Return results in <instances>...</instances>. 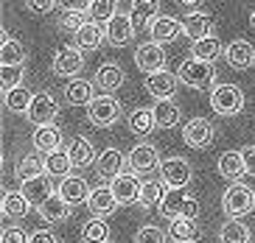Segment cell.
<instances>
[{
    "mask_svg": "<svg viewBox=\"0 0 255 243\" xmlns=\"http://www.w3.org/2000/svg\"><path fill=\"white\" fill-rule=\"evenodd\" d=\"M28 243H59V241H56V235H53L51 229H34Z\"/></svg>",
    "mask_w": 255,
    "mask_h": 243,
    "instance_id": "49",
    "label": "cell"
},
{
    "mask_svg": "<svg viewBox=\"0 0 255 243\" xmlns=\"http://www.w3.org/2000/svg\"><path fill=\"white\" fill-rule=\"evenodd\" d=\"M68 157H70V162H73V168H87L93 160H98L96 157V151H93V143L87 140V137H82V134H76V137H70V143H68Z\"/></svg>",
    "mask_w": 255,
    "mask_h": 243,
    "instance_id": "20",
    "label": "cell"
},
{
    "mask_svg": "<svg viewBox=\"0 0 255 243\" xmlns=\"http://www.w3.org/2000/svg\"><path fill=\"white\" fill-rule=\"evenodd\" d=\"M20 193H23L25 199H28L31 207H42L48 199L53 196L51 190V176H37V179H28V182H23V187H20Z\"/></svg>",
    "mask_w": 255,
    "mask_h": 243,
    "instance_id": "19",
    "label": "cell"
},
{
    "mask_svg": "<svg viewBox=\"0 0 255 243\" xmlns=\"http://www.w3.org/2000/svg\"><path fill=\"white\" fill-rule=\"evenodd\" d=\"M157 8H160V0H132V22L135 28H143V25H151V20L157 17Z\"/></svg>",
    "mask_w": 255,
    "mask_h": 243,
    "instance_id": "31",
    "label": "cell"
},
{
    "mask_svg": "<svg viewBox=\"0 0 255 243\" xmlns=\"http://www.w3.org/2000/svg\"><path fill=\"white\" fill-rule=\"evenodd\" d=\"M56 115H59V101H56V95L53 92H37L34 95V103H31L28 109V120L34 126H53V120H56Z\"/></svg>",
    "mask_w": 255,
    "mask_h": 243,
    "instance_id": "5",
    "label": "cell"
},
{
    "mask_svg": "<svg viewBox=\"0 0 255 243\" xmlns=\"http://www.w3.org/2000/svg\"><path fill=\"white\" fill-rule=\"evenodd\" d=\"M199 235H202V232H199L196 221H185V218H174V221H171V227H168V238H171L174 243H194Z\"/></svg>",
    "mask_w": 255,
    "mask_h": 243,
    "instance_id": "34",
    "label": "cell"
},
{
    "mask_svg": "<svg viewBox=\"0 0 255 243\" xmlns=\"http://www.w3.org/2000/svg\"><path fill=\"white\" fill-rule=\"evenodd\" d=\"M177 87H180V79H177V73L160 70V73L146 76V92H149L151 98H157V101H168V98L177 92Z\"/></svg>",
    "mask_w": 255,
    "mask_h": 243,
    "instance_id": "11",
    "label": "cell"
},
{
    "mask_svg": "<svg viewBox=\"0 0 255 243\" xmlns=\"http://www.w3.org/2000/svg\"><path fill=\"white\" fill-rule=\"evenodd\" d=\"M182 218H185V221H196V218H199V201L188 199L185 210H182Z\"/></svg>",
    "mask_w": 255,
    "mask_h": 243,
    "instance_id": "50",
    "label": "cell"
},
{
    "mask_svg": "<svg viewBox=\"0 0 255 243\" xmlns=\"http://www.w3.org/2000/svg\"><path fill=\"white\" fill-rule=\"evenodd\" d=\"M56 3H59V0H25V6H28L34 14H48V11L56 8Z\"/></svg>",
    "mask_w": 255,
    "mask_h": 243,
    "instance_id": "48",
    "label": "cell"
},
{
    "mask_svg": "<svg viewBox=\"0 0 255 243\" xmlns=\"http://www.w3.org/2000/svg\"><path fill=\"white\" fill-rule=\"evenodd\" d=\"M219 241L222 243H250V227L244 221L227 218V224L219 229Z\"/></svg>",
    "mask_w": 255,
    "mask_h": 243,
    "instance_id": "35",
    "label": "cell"
},
{
    "mask_svg": "<svg viewBox=\"0 0 255 243\" xmlns=\"http://www.w3.org/2000/svg\"><path fill=\"white\" fill-rule=\"evenodd\" d=\"M110 187H113L118 204H135V201H140L143 182H137L135 173H121L118 179H113V182H110Z\"/></svg>",
    "mask_w": 255,
    "mask_h": 243,
    "instance_id": "15",
    "label": "cell"
},
{
    "mask_svg": "<svg viewBox=\"0 0 255 243\" xmlns=\"http://www.w3.org/2000/svg\"><path fill=\"white\" fill-rule=\"evenodd\" d=\"M39 215L45 218L48 224H62V221H68V215H70V204L65 199H62L59 193H53L51 199L45 201V204L39 207Z\"/></svg>",
    "mask_w": 255,
    "mask_h": 243,
    "instance_id": "29",
    "label": "cell"
},
{
    "mask_svg": "<svg viewBox=\"0 0 255 243\" xmlns=\"http://www.w3.org/2000/svg\"><path fill=\"white\" fill-rule=\"evenodd\" d=\"M70 168H73V162H70L68 151H62V148L45 157V173H48V176H62V179H68Z\"/></svg>",
    "mask_w": 255,
    "mask_h": 243,
    "instance_id": "38",
    "label": "cell"
},
{
    "mask_svg": "<svg viewBox=\"0 0 255 243\" xmlns=\"http://www.w3.org/2000/svg\"><path fill=\"white\" fill-rule=\"evenodd\" d=\"M121 101L113 95H96L90 103H87V120L98 129H107V126L118 123L121 118Z\"/></svg>",
    "mask_w": 255,
    "mask_h": 243,
    "instance_id": "4",
    "label": "cell"
},
{
    "mask_svg": "<svg viewBox=\"0 0 255 243\" xmlns=\"http://www.w3.org/2000/svg\"><path fill=\"white\" fill-rule=\"evenodd\" d=\"M177 79L194 89H208L216 81V70L210 62H199L191 56V59H182V65L177 67Z\"/></svg>",
    "mask_w": 255,
    "mask_h": 243,
    "instance_id": "2",
    "label": "cell"
},
{
    "mask_svg": "<svg viewBox=\"0 0 255 243\" xmlns=\"http://www.w3.org/2000/svg\"><path fill=\"white\" fill-rule=\"evenodd\" d=\"M180 118H182L180 103H174L171 98L154 103V120H157V129H171V126L180 123Z\"/></svg>",
    "mask_w": 255,
    "mask_h": 243,
    "instance_id": "30",
    "label": "cell"
},
{
    "mask_svg": "<svg viewBox=\"0 0 255 243\" xmlns=\"http://www.w3.org/2000/svg\"><path fill=\"white\" fill-rule=\"evenodd\" d=\"M107 39V28H101V22H87L82 31H76L73 34V42L79 51H96L98 45Z\"/></svg>",
    "mask_w": 255,
    "mask_h": 243,
    "instance_id": "24",
    "label": "cell"
},
{
    "mask_svg": "<svg viewBox=\"0 0 255 243\" xmlns=\"http://www.w3.org/2000/svg\"><path fill=\"white\" fill-rule=\"evenodd\" d=\"M0 207H3V215H6V218H14L17 221V218H23V215L28 213L31 204H28V199H25L20 190H11V193L3 196V204Z\"/></svg>",
    "mask_w": 255,
    "mask_h": 243,
    "instance_id": "37",
    "label": "cell"
},
{
    "mask_svg": "<svg viewBox=\"0 0 255 243\" xmlns=\"http://www.w3.org/2000/svg\"><path fill=\"white\" fill-rule=\"evenodd\" d=\"M132 37H135V22H132V17L129 14H115L113 20L107 22V42L115 45V48H124V45L132 42Z\"/></svg>",
    "mask_w": 255,
    "mask_h": 243,
    "instance_id": "14",
    "label": "cell"
},
{
    "mask_svg": "<svg viewBox=\"0 0 255 243\" xmlns=\"http://www.w3.org/2000/svg\"><path fill=\"white\" fill-rule=\"evenodd\" d=\"M191 176H194L191 162L182 160V157H168V160L160 162V182L168 184V187H185Z\"/></svg>",
    "mask_w": 255,
    "mask_h": 243,
    "instance_id": "6",
    "label": "cell"
},
{
    "mask_svg": "<svg viewBox=\"0 0 255 243\" xmlns=\"http://www.w3.org/2000/svg\"><path fill=\"white\" fill-rule=\"evenodd\" d=\"M210 106L222 118H233V115H239L244 109V92L236 84H219L210 92Z\"/></svg>",
    "mask_w": 255,
    "mask_h": 243,
    "instance_id": "3",
    "label": "cell"
},
{
    "mask_svg": "<svg viewBox=\"0 0 255 243\" xmlns=\"http://www.w3.org/2000/svg\"><path fill=\"white\" fill-rule=\"evenodd\" d=\"M219 173L230 182H239L244 173H247V165H244V157L241 151H225L219 157Z\"/></svg>",
    "mask_w": 255,
    "mask_h": 243,
    "instance_id": "26",
    "label": "cell"
},
{
    "mask_svg": "<svg viewBox=\"0 0 255 243\" xmlns=\"http://www.w3.org/2000/svg\"><path fill=\"white\" fill-rule=\"evenodd\" d=\"M3 243H28V238H25V229L20 227H6L3 229V238H0Z\"/></svg>",
    "mask_w": 255,
    "mask_h": 243,
    "instance_id": "47",
    "label": "cell"
},
{
    "mask_svg": "<svg viewBox=\"0 0 255 243\" xmlns=\"http://www.w3.org/2000/svg\"><path fill=\"white\" fill-rule=\"evenodd\" d=\"M165 190H163V182H157V179H149V182H143L140 187V207H160V201H163Z\"/></svg>",
    "mask_w": 255,
    "mask_h": 243,
    "instance_id": "41",
    "label": "cell"
},
{
    "mask_svg": "<svg viewBox=\"0 0 255 243\" xmlns=\"http://www.w3.org/2000/svg\"><path fill=\"white\" fill-rule=\"evenodd\" d=\"M124 70H121L118 65H101L96 70V84L101 89H104V95H113V92H118L121 87H124Z\"/></svg>",
    "mask_w": 255,
    "mask_h": 243,
    "instance_id": "25",
    "label": "cell"
},
{
    "mask_svg": "<svg viewBox=\"0 0 255 243\" xmlns=\"http://www.w3.org/2000/svg\"><path fill=\"white\" fill-rule=\"evenodd\" d=\"M157 129V120H154V109H135L129 115V132L135 137H149L151 132Z\"/></svg>",
    "mask_w": 255,
    "mask_h": 243,
    "instance_id": "28",
    "label": "cell"
},
{
    "mask_svg": "<svg viewBox=\"0 0 255 243\" xmlns=\"http://www.w3.org/2000/svg\"><path fill=\"white\" fill-rule=\"evenodd\" d=\"M188 190L185 187H168L165 190V196H163V201H160V213L165 215V218H182V210H185V204H188Z\"/></svg>",
    "mask_w": 255,
    "mask_h": 243,
    "instance_id": "21",
    "label": "cell"
},
{
    "mask_svg": "<svg viewBox=\"0 0 255 243\" xmlns=\"http://www.w3.org/2000/svg\"><path fill=\"white\" fill-rule=\"evenodd\" d=\"M56 193H59L70 207H79V204H87V201H90L93 190H90V184L84 182L82 176H68V179H62V184H59V190Z\"/></svg>",
    "mask_w": 255,
    "mask_h": 243,
    "instance_id": "16",
    "label": "cell"
},
{
    "mask_svg": "<svg viewBox=\"0 0 255 243\" xmlns=\"http://www.w3.org/2000/svg\"><path fill=\"white\" fill-rule=\"evenodd\" d=\"M65 98H68L70 106H82V103H90L93 98V84L84 79H73L68 81V87H65Z\"/></svg>",
    "mask_w": 255,
    "mask_h": 243,
    "instance_id": "33",
    "label": "cell"
},
{
    "mask_svg": "<svg viewBox=\"0 0 255 243\" xmlns=\"http://www.w3.org/2000/svg\"><path fill=\"white\" fill-rule=\"evenodd\" d=\"M14 173H17V179H20V184L28 182V179L45 176V160H42L39 154H25V157H20Z\"/></svg>",
    "mask_w": 255,
    "mask_h": 243,
    "instance_id": "27",
    "label": "cell"
},
{
    "mask_svg": "<svg viewBox=\"0 0 255 243\" xmlns=\"http://www.w3.org/2000/svg\"><path fill=\"white\" fill-rule=\"evenodd\" d=\"M0 62L3 67H23L25 62V48L23 42H17V39L6 37L3 34V45H0Z\"/></svg>",
    "mask_w": 255,
    "mask_h": 243,
    "instance_id": "32",
    "label": "cell"
},
{
    "mask_svg": "<svg viewBox=\"0 0 255 243\" xmlns=\"http://www.w3.org/2000/svg\"><path fill=\"white\" fill-rule=\"evenodd\" d=\"M124 165H129V160L124 157V151L121 148H104L101 154H98L96 160V170H98V176H104V179H118L121 173H124Z\"/></svg>",
    "mask_w": 255,
    "mask_h": 243,
    "instance_id": "13",
    "label": "cell"
},
{
    "mask_svg": "<svg viewBox=\"0 0 255 243\" xmlns=\"http://www.w3.org/2000/svg\"><path fill=\"white\" fill-rule=\"evenodd\" d=\"M177 6H182V8H191V6H199V0H177Z\"/></svg>",
    "mask_w": 255,
    "mask_h": 243,
    "instance_id": "52",
    "label": "cell"
},
{
    "mask_svg": "<svg viewBox=\"0 0 255 243\" xmlns=\"http://www.w3.org/2000/svg\"><path fill=\"white\" fill-rule=\"evenodd\" d=\"M3 101H6L8 112H14V115H28L31 103H34V95H31L25 87H17V89H11V92H6Z\"/></svg>",
    "mask_w": 255,
    "mask_h": 243,
    "instance_id": "36",
    "label": "cell"
},
{
    "mask_svg": "<svg viewBox=\"0 0 255 243\" xmlns=\"http://www.w3.org/2000/svg\"><path fill=\"white\" fill-rule=\"evenodd\" d=\"M222 210L227 218L241 221L244 215H250L255 210V190L247 187L244 182H233L225 193H222Z\"/></svg>",
    "mask_w": 255,
    "mask_h": 243,
    "instance_id": "1",
    "label": "cell"
},
{
    "mask_svg": "<svg viewBox=\"0 0 255 243\" xmlns=\"http://www.w3.org/2000/svg\"><path fill=\"white\" fill-rule=\"evenodd\" d=\"M225 56H227V65L236 67V70H250L255 65V48L247 42V39H236L225 48Z\"/></svg>",
    "mask_w": 255,
    "mask_h": 243,
    "instance_id": "18",
    "label": "cell"
},
{
    "mask_svg": "<svg viewBox=\"0 0 255 243\" xmlns=\"http://www.w3.org/2000/svg\"><path fill=\"white\" fill-rule=\"evenodd\" d=\"M135 65L140 67L143 73H160V70H165V51H163V45L157 42H146L140 45L135 51Z\"/></svg>",
    "mask_w": 255,
    "mask_h": 243,
    "instance_id": "9",
    "label": "cell"
},
{
    "mask_svg": "<svg viewBox=\"0 0 255 243\" xmlns=\"http://www.w3.org/2000/svg\"><path fill=\"white\" fill-rule=\"evenodd\" d=\"M250 25L255 28V8H253V14H250Z\"/></svg>",
    "mask_w": 255,
    "mask_h": 243,
    "instance_id": "53",
    "label": "cell"
},
{
    "mask_svg": "<svg viewBox=\"0 0 255 243\" xmlns=\"http://www.w3.org/2000/svg\"><path fill=\"white\" fill-rule=\"evenodd\" d=\"M182 28H185V37H191L194 42L213 37V34H210V31H213V20H210L208 14H202V11H191V14H185Z\"/></svg>",
    "mask_w": 255,
    "mask_h": 243,
    "instance_id": "22",
    "label": "cell"
},
{
    "mask_svg": "<svg viewBox=\"0 0 255 243\" xmlns=\"http://www.w3.org/2000/svg\"><path fill=\"white\" fill-rule=\"evenodd\" d=\"M241 157H244V165H247V173H253V176H255V146L241 148Z\"/></svg>",
    "mask_w": 255,
    "mask_h": 243,
    "instance_id": "51",
    "label": "cell"
},
{
    "mask_svg": "<svg viewBox=\"0 0 255 243\" xmlns=\"http://www.w3.org/2000/svg\"><path fill=\"white\" fill-rule=\"evenodd\" d=\"M149 34H151V42L168 45V42H174V39H180V34H185V28H182L180 20L157 14L154 20H151V25H149Z\"/></svg>",
    "mask_w": 255,
    "mask_h": 243,
    "instance_id": "12",
    "label": "cell"
},
{
    "mask_svg": "<svg viewBox=\"0 0 255 243\" xmlns=\"http://www.w3.org/2000/svg\"><path fill=\"white\" fill-rule=\"evenodd\" d=\"M115 6H118V0H93L90 6V20L93 22H110L118 11H115Z\"/></svg>",
    "mask_w": 255,
    "mask_h": 243,
    "instance_id": "42",
    "label": "cell"
},
{
    "mask_svg": "<svg viewBox=\"0 0 255 243\" xmlns=\"http://www.w3.org/2000/svg\"><path fill=\"white\" fill-rule=\"evenodd\" d=\"M191 53H194V59L210 62V65H213V59H216L219 53H225V48H222V42H219L216 37H208V39H199V42H194Z\"/></svg>",
    "mask_w": 255,
    "mask_h": 243,
    "instance_id": "40",
    "label": "cell"
},
{
    "mask_svg": "<svg viewBox=\"0 0 255 243\" xmlns=\"http://www.w3.org/2000/svg\"><path fill=\"white\" fill-rule=\"evenodd\" d=\"M84 67V53L76 48V45H68V48H62L56 56H53V76H62V79H73V76L82 73Z\"/></svg>",
    "mask_w": 255,
    "mask_h": 243,
    "instance_id": "7",
    "label": "cell"
},
{
    "mask_svg": "<svg viewBox=\"0 0 255 243\" xmlns=\"http://www.w3.org/2000/svg\"><path fill=\"white\" fill-rule=\"evenodd\" d=\"M129 168H132V173L135 176H140V173H149V170L160 168V154L157 148L149 146V143H140V146H135L132 151H129Z\"/></svg>",
    "mask_w": 255,
    "mask_h": 243,
    "instance_id": "10",
    "label": "cell"
},
{
    "mask_svg": "<svg viewBox=\"0 0 255 243\" xmlns=\"http://www.w3.org/2000/svg\"><path fill=\"white\" fill-rule=\"evenodd\" d=\"M115 207H118V199H115V193H113L110 184H107V187H96V190L90 193L87 210H90L93 218H107V215H113Z\"/></svg>",
    "mask_w": 255,
    "mask_h": 243,
    "instance_id": "17",
    "label": "cell"
},
{
    "mask_svg": "<svg viewBox=\"0 0 255 243\" xmlns=\"http://www.w3.org/2000/svg\"><path fill=\"white\" fill-rule=\"evenodd\" d=\"M213 137H216V129H213V123L205 120V118L188 120L185 129H182V140L191 148H208L210 143H213Z\"/></svg>",
    "mask_w": 255,
    "mask_h": 243,
    "instance_id": "8",
    "label": "cell"
},
{
    "mask_svg": "<svg viewBox=\"0 0 255 243\" xmlns=\"http://www.w3.org/2000/svg\"><path fill=\"white\" fill-rule=\"evenodd\" d=\"M65 11H79V14H90L93 0H59Z\"/></svg>",
    "mask_w": 255,
    "mask_h": 243,
    "instance_id": "46",
    "label": "cell"
},
{
    "mask_svg": "<svg viewBox=\"0 0 255 243\" xmlns=\"http://www.w3.org/2000/svg\"><path fill=\"white\" fill-rule=\"evenodd\" d=\"M87 22H90V20H87V14H79V11H62V14H59V28L62 31H70V34L82 31Z\"/></svg>",
    "mask_w": 255,
    "mask_h": 243,
    "instance_id": "44",
    "label": "cell"
},
{
    "mask_svg": "<svg viewBox=\"0 0 255 243\" xmlns=\"http://www.w3.org/2000/svg\"><path fill=\"white\" fill-rule=\"evenodd\" d=\"M135 243H168V235L154 224H146L135 232Z\"/></svg>",
    "mask_w": 255,
    "mask_h": 243,
    "instance_id": "43",
    "label": "cell"
},
{
    "mask_svg": "<svg viewBox=\"0 0 255 243\" xmlns=\"http://www.w3.org/2000/svg\"><path fill=\"white\" fill-rule=\"evenodd\" d=\"M82 241L84 243H110V227L104 218H90L82 227Z\"/></svg>",
    "mask_w": 255,
    "mask_h": 243,
    "instance_id": "39",
    "label": "cell"
},
{
    "mask_svg": "<svg viewBox=\"0 0 255 243\" xmlns=\"http://www.w3.org/2000/svg\"><path fill=\"white\" fill-rule=\"evenodd\" d=\"M23 81V67H3V95L20 87Z\"/></svg>",
    "mask_w": 255,
    "mask_h": 243,
    "instance_id": "45",
    "label": "cell"
},
{
    "mask_svg": "<svg viewBox=\"0 0 255 243\" xmlns=\"http://www.w3.org/2000/svg\"><path fill=\"white\" fill-rule=\"evenodd\" d=\"M31 143H34V148H37L39 154H53V151H59L62 146V132L56 129V126H39V129H34V137H31Z\"/></svg>",
    "mask_w": 255,
    "mask_h": 243,
    "instance_id": "23",
    "label": "cell"
}]
</instances>
